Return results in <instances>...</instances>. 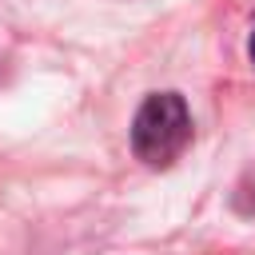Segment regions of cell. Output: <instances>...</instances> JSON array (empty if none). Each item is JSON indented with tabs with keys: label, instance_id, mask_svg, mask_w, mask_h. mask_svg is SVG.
<instances>
[{
	"label": "cell",
	"instance_id": "obj_1",
	"mask_svg": "<svg viewBox=\"0 0 255 255\" xmlns=\"http://www.w3.org/2000/svg\"><path fill=\"white\" fill-rule=\"evenodd\" d=\"M191 143V108L179 92H151L131 116V151L143 167H171Z\"/></svg>",
	"mask_w": 255,
	"mask_h": 255
},
{
	"label": "cell",
	"instance_id": "obj_2",
	"mask_svg": "<svg viewBox=\"0 0 255 255\" xmlns=\"http://www.w3.org/2000/svg\"><path fill=\"white\" fill-rule=\"evenodd\" d=\"M235 211L239 215H255V167L239 179V187H235Z\"/></svg>",
	"mask_w": 255,
	"mask_h": 255
},
{
	"label": "cell",
	"instance_id": "obj_3",
	"mask_svg": "<svg viewBox=\"0 0 255 255\" xmlns=\"http://www.w3.org/2000/svg\"><path fill=\"white\" fill-rule=\"evenodd\" d=\"M247 56H251V64H255V28H251V40H247Z\"/></svg>",
	"mask_w": 255,
	"mask_h": 255
}]
</instances>
